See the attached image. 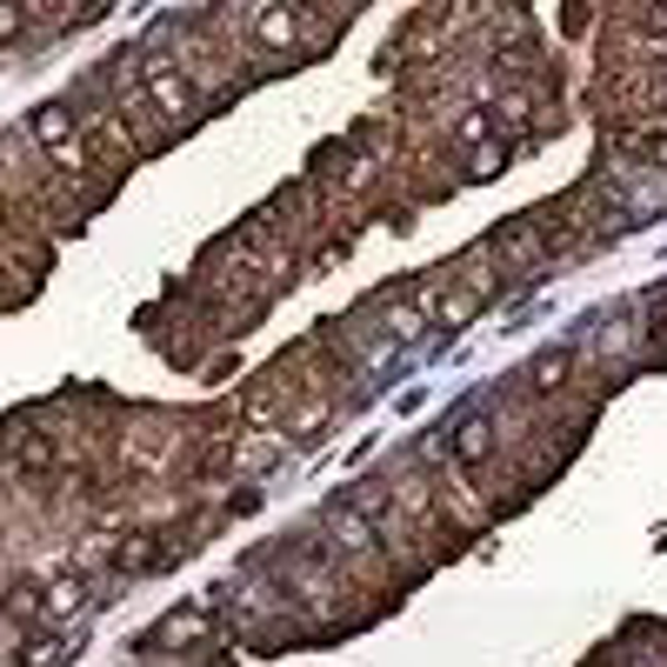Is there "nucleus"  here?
<instances>
[{"label": "nucleus", "mask_w": 667, "mask_h": 667, "mask_svg": "<svg viewBox=\"0 0 667 667\" xmlns=\"http://www.w3.org/2000/svg\"><path fill=\"white\" fill-rule=\"evenodd\" d=\"M647 160H654L660 174H667V127H660V134H647Z\"/></svg>", "instance_id": "7ed1b4c3"}, {"label": "nucleus", "mask_w": 667, "mask_h": 667, "mask_svg": "<svg viewBox=\"0 0 667 667\" xmlns=\"http://www.w3.org/2000/svg\"><path fill=\"white\" fill-rule=\"evenodd\" d=\"M221 608L214 601H194V608H174L160 614L140 641V654H221Z\"/></svg>", "instance_id": "f03ea898"}, {"label": "nucleus", "mask_w": 667, "mask_h": 667, "mask_svg": "<svg viewBox=\"0 0 667 667\" xmlns=\"http://www.w3.org/2000/svg\"><path fill=\"white\" fill-rule=\"evenodd\" d=\"M134 74H140V88H147V101H154V114L167 121V127H194L201 114H207V101L194 94V80L174 67V60H160V54H134Z\"/></svg>", "instance_id": "f257e3e1"}]
</instances>
